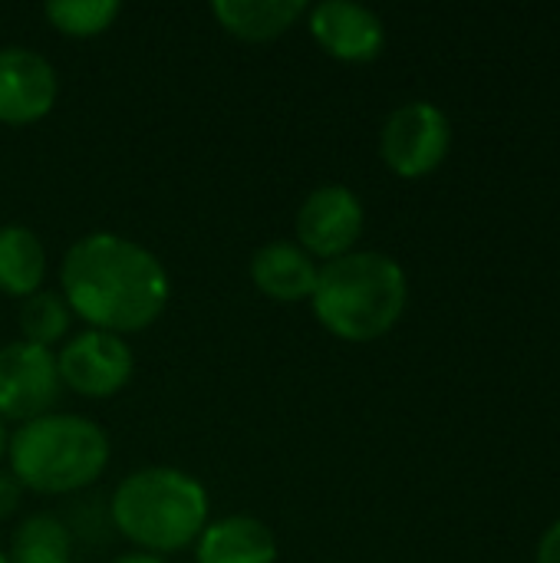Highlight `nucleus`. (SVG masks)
<instances>
[{
    "label": "nucleus",
    "mask_w": 560,
    "mask_h": 563,
    "mask_svg": "<svg viewBox=\"0 0 560 563\" xmlns=\"http://www.w3.org/2000/svg\"><path fill=\"white\" fill-rule=\"evenodd\" d=\"M59 294L89 330L129 336L162 320L172 277L145 244L116 231H89L59 261Z\"/></svg>",
    "instance_id": "nucleus-1"
},
{
    "label": "nucleus",
    "mask_w": 560,
    "mask_h": 563,
    "mask_svg": "<svg viewBox=\"0 0 560 563\" xmlns=\"http://www.w3.org/2000/svg\"><path fill=\"white\" fill-rule=\"evenodd\" d=\"M406 271L383 251H350L320 264L310 297L317 323L347 343L386 336L406 310Z\"/></svg>",
    "instance_id": "nucleus-3"
},
{
    "label": "nucleus",
    "mask_w": 560,
    "mask_h": 563,
    "mask_svg": "<svg viewBox=\"0 0 560 563\" xmlns=\"http://www.w3.org/2000/svg\"><path fill=\"white\" fill-rule=\"evenodd\" d=\"M538 563H560V521H554L545 531V538L538 544Z\"/></svg>",
    "instance_id": "nucleus-19"
},
{
    "label": "nucleus",
    "mask_w": 560,
    "mask_h": 563,
    "mask_svg": "<svg viewBox=\"0 0 560 563\" xmlns=\"http://www.w3.org/2000/svg\"><path fill=\"white\" fill-rule=\"evenodd\" d=\"M46 247L26 224H0V294L26 300L46 284Z\"/></svg>",
    "instance_id": "nucleus-14"
},
{
    "label": "nucleus",
    "mask_w": 560,
    "mask_h": 563,
    "mask_svg": "<svg viewBox=\"0 0 560 563\" xmlns=\"http://www.w3.org/2000/svg\"><path fill=\"white\" fill-rule=\"evenodd\" d=\"M20 501H23V488H20V482H17L7 468H0V525H3V521H10V518L17 515Z\"/></svg>",
    "instance_id": "nucleus-18"
},
{
    "label": "nucleus",
    "mask_w": 560,
    "mask_h": 563,
    "mask_svg": "<svg viewBox=\"0 0 560 563\" xmlns=\"http://www.w3.org/2000/svg\"><path fill=\"white\" fill-rule=\"evenodd\" d=\"M191 551L195 563H277L281 558L274 531L254 515H224L208 521Z\"/></svg>",
    "instance_id": "nucleus-12"
},
{
    "label": "nucleus",
    "mask_w": 560,
    "mask_h": 563,
    "mask_svg": "<svg viewBox=\"0 0 560 563\" xmlns=\"http://www.w3.org/2000/svg\"><path fill=\"white\" fill-rule=\"evenodd\" d=\"M73 310L69 303L63 300L59 290H36L33 297L20 300V313H17V327H20V340L23 343H33V346H43V350H53L63 346L69 340V327H73Z\"/></svg>",
    "instance_id": "nucleus-16"
},
{
    "label": "nucleus",
    "mask_w": 560,
    "mask_h": 563,
    "mask_svg": "<svg viewBox=\"0 0 560 563\" xmlns=\"http://www.w3.org/2000/svg\"><path fill=\"white\" fill-rule=\"evenodd\" d=\"M112 459V442L99 422L79 412H46L17 426L7 445V472L33 495H76L92 488Z\"/></svg>",
    "instance_id": "nucleus-4"
},
{
    "label": "nucleus",
    "mask_w": 560,
    "mask_h": 563,
    "mask_svg": "<svg viewBox=\"0 0 560 563\" xmlns=\"http://www.w3.org/2000/svg\"><path fill=\"white\" fill-rule=\"evenodd\" d=\"M208 10L241 43H271L307 16L304 0H215Z\"/></svg>",
    "instance_id": "nucleus-13"
},
{
    "label": "nucleus",
    "mask_w": 560,
    "mask_h": 563,
    "mask_svg": "<svg viewBox=\"0 0 560 563\" xmlns=\"http://www.w3.org/2000/svg\"><path fill=\"white\" fill-rule=\"evenodd\" d=\"M63 396L56 353L13 340L0 346V422H33L56 412Z\"/></svg>",
    "instance_id": "nucleus-8"
},
{
    "label": "nucleus",
    "mask_w": 560,
    "mask_h": 563,
    "mask_svg": "<svg viewBox=\"0 0 560 563\" xmlns=\"http://www.w3.org/2000/svg\"><path fill=\"white\" fill-rule=\"evenodd\" d=\"M109 563H168L165 558H155V554H145V551H125L119 558H112Z\"/></svg>",
    "instance_id": "nucleus-20"
},
{
    "label": "nucleus",
    "mask_w": 560,
    "mask_h": 563,
    "mask_svg": "<svg viewBox=\"0 0 560 563\" xmlns=\"http://www.w3.org/2000/svg\"><path fill=\"white\" fill-rule=\"evenodd\" d=\"M0 563H10V561H7V554H3V551H0Z\"/></svg>",
    "instance_id": "nucleus-22"
},
{
    "label": "nucleus",
    "mask_w": 560,
    "mask_h": 563,
    "mask_svg": "<svg viewBox=\"0 0 560 563\" xmlns=\"http://www.w3.org/2000/svg\"><path fill=\"white\" fill-rule=\"evenodd\" d=\"M449 145H452L449 115L429 99H413L396 106L380 132V155L399 178H422L436 172Z\"/></svg>",
    "instance_id": "nucleus-6"
},
{
    "label": "nucleus",
    "mask_w": 560,
    "mask_h": 563,
    "mask_svg": "<svg viewBox=\"0 0 560 563\" xmlns=\"http://www.w3.org/2000/svg\"><path fill=\"white\" fill-rule=\"evenodd\" d=\"M7 445H10V432H7V422H0V465L7 462Z\"/></svg>",
    "instance_id": "nucleus-21"
},
{
    "label": "nucleus",
    "mask_w": 560,
    "mask_h": 563,
    "mask_svg": "<svg viewBox=\"0 0 560 563\" xmlns=\"http://www.w3.org/2000/svg\"><path fill=\"white\" fill-rule=\"evenodd\" d=\"M122 13L119 0H50L43 7L46 23L69 40H96L116 26Z\"/></svg>",
    "instance_id": "nucleus-17"
},
{
    "label": "nucleus",
    "mask_w": 560,
    "mask_h": 563,
    "mask_svg": "<svg viewBox=\"0 0 560 563\" xmlns=\"http://www.w3.org/2000/svg\"><path fill=\"white\" fill-rule=\"evenodd\" d=\"M56 369L63 389L83 399H112L135 376V353L125 336L106 330H79L56 350Z\"/></svg>",
    "instance_id": "nucleus-5"
},
{
    "label": "nucleus",
    "mask_w": 560,
    "mask_h": 563,
    "mask_svg": "<svg viewBox=\"0 0 560 563\" xmlns=\"http://www.w3.org/2000/svg\"><path fill=\"white\" fill-rule=\"evenodd\" d=\"M363 228H366V208L360 195L340 181L317 185L294 214V241L317 264L356 251Z\"/></svg>",
    "instance_id": "nucleus-7"
},
{
    "label": "nucleus",
    "mask_w": 560,
    "mask_h": 563,
    "mask_svg": "<svg viewBox=\"0 0 560 563\" xmlns=\"http://www.w3.org/2000/svg\"><path fill=\"white\" fill-rule=\"evenodd\" d=\"M307 33L314 43L340 63H370L383 53L386 26L376 10L356 0L307 3Z\"/></svg>",
    "instance_id": "nucleus-10"
},
{
    "label": "nucleus",
    "mask_w": 560,
    "mask_h": 563,
    "mask_svg": "<svg viewBox=\"0 0 560 563\" xmlns=\"http://www.w3.org/2000/svg\"><path fill=\"white\" fill-rule=\"evenodd\" d=\"M3 554L10 563H73V531L56 515L36 511L13 528Z\"/></svg>",
    "instance_id": "nucleus-15"
},
{
    "label": "nucleus",
    "mask_w": 560,
    "mask_h": 563,
    "mask_svg": "<svg viewBox=\"0 0 560 563\" xmlns=\"http://www.w3.org/2000/svg\"><path fill=\"white\" fill-rule=\"evenodd\" d=\"M59 99L56 66L30 46H0V125L43 122Z\"/></svg>",
    "instance_id": "nucleus-9"
},
{
    "label": "nucleus",
    "mask_w": 560,
    "mask_h": 563,
    "mask_svg": "<svg viewBox=\"0 0 560 563\" xmlns=\"http://www.w3.org/2000/svg\"><path fill=\"white\" fill-rule=\"evenodd\" d=\"M109 521L132 551L168 558L195 548L198 534L211 521L208 488L185 468L145 465L116 485L109 498Z\"/></svg>",
    "instance_id": "nucleus-2"
},
{
    "label": "nucleus",
    "mask_w": 560,
    "mask_h": 563,
    "mask_svg": "<svg viewBox=\"0 0 560 563\" xmlns=\"http://www.w3.org/2000/svg\"><path fill=\"white\" fill-rule=\"evenodd\" d=\"M248 274L254 290L274 303H304V300L310 303L320 277V264L297 241L277 238L251 254Z\"/></svg>",
    "instance_id": "nucleus-11"
}]
</instances>
